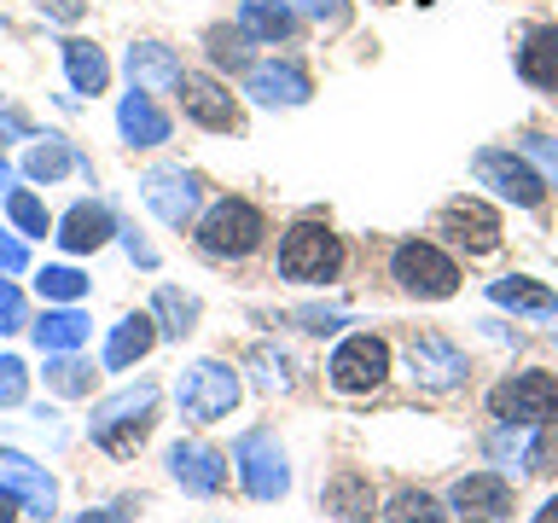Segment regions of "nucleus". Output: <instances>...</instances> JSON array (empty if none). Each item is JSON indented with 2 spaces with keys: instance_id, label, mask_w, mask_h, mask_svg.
<instances>
[{
  "instance_id": "obj_38",
  "label": "nucleus",
  "mask_w": 558,
  "mask_h": 523,
  "mask_svg": "<svg viewBox=\"0 0 558 523\" xmlns=\"http://www.w3.org/2000/svg\"><path fill=\"white\" fill-rule=\"evenodd\" d=\"M296 12L320 17V24H343V17H349V7H343V0H296Z\"/></svg>"
},
{
  "instance_id": "obj_42",
  "label": "nucleus",
  "mask_w": 558,
  "mask_h": 523,
  "mask_svg": "<svg viewBox=\"0 0 558 523\" xmlns=\"http://www.w3.org/2000/svg\"><path fill=\"white\" fill-rule=\"evenodd\" d=\"M76 523H129V506H105V512H82Z\"/></svg>"
},
{
  "instance_id": "obj_14",
  "label": "nucleus",
  "mask_w": 558,
  "mask_h": 523,
  "mask_svg": "<svg viewBox=\"0 0 558 523\" xmlns=\"http://www.w3.org/2000/svg\"><path fill=\"white\" fill-rule=\"evenodd\" d=\"M244 94H251L256 105H303L314 94V82L296 59H268V64L244 70Z\"/></svg>"
},
{
  "instance_id": "obj_36",
  "label": "nucleus",
  "mask_w": 558,
  "mask_h": 523,
  "mask_svg": "<svg viewBox=\"0 0 558 523\" xmlns=\"http://www.w3.org/2000/svg\"><path fill=\"white\" fill-rule=\"evenodd\" d=\"M0 331H24V296L12 279H0Z\"/></svg>"
},
{
  "instance_id": "obj_11",
  "label": "nucleus",
  "mask_w": 558,
  "mask_h": 523,
  "mask_svg": "<svg viewBox=\"0 0 558 523\" xmlns=\"http://www.w3.org/2000/svg\"><path fill=\"white\" fill-rule=\"evenodd\" d=\"M477 181H488L500 198H512L518 209H541V204H547V181H541V169H530L518 151H500V146L477 151Z\"/></svg>"
},
{
  "instance_id": "obj_8",
  "label": "nucleus",
  "mask_w": 558,
  "mask_h": 523,
  "mask_svg": "<svg viewBox=\"0 0 558 523\" xmlns=\"http://www.w3.org/2000/svg\"><path fill=\"white\" fill-rule=\"evenodd\" d=\"M331 390L343 396H366L378 390L384 378H390V343L373 338V331H355V338H343L338 349H331Z\"/></svg>"
},
{
  "instance_id": "obj_19",
  "label": "nucleus",
  "mask_w": 558,
  "mask_h": 523,
  "mask_svg": "<svg viewBox=\"0 0 558 523\" xmlns=\"http://www.w3.org/2000/svg\"><path fill=\"white\" fill-rule=\"evenodd\" d=\"M518 76L530 82V87H541V94H558V24H535V29H523Z\"/></svg>"
},
{
  "instance_id": "obj_17",
  "label": "nucleus",
  "mask_w": 558,
  "mask_h": 523,
  "mask_svg": "<svg viewBox=\"0 0 558 523\" xmlns=\"http://www.w3.org/2000/svg\"><path fill=\"white\" fill-rule=\"evenodd\" d=\"M408 361L425 390H453V384H465V355L453 343H442L436 331H418V338L408 343Z\"/></svg>"
},
{
  "instance_id": "obj_1",
  "label": "nucleus",
  "mask_w": 558,
  "mask_h": 523,
  "mask_svg": "<svg viewBox=\"0 0 558 523\" xmlns=\"http://www.w3.org/2000/svg\"><path fill=\"white\" fill-rule=\"evenodd\" d=\"M151 425H157V384H134V390H117L111 401H99L94 418H87V436L117 460H134Z\"/></svg>"
},
{
  "instance_id": "obj_41",
  "label": "nucleus",
  "mask_w": 558,
  "mask_h": 523,
  "mask_svg": "<svg viewBox=\"0 0 558 523\" xmlns=\"http://www.w3.org/2000/svg\"><path fill=\"white\" fill-rule=\"evenodd\" d=\"M530 151L541 157V163H547V174H558V146H553L547 134H530Z\"/></svg>"
},
{
  "instance_id": "obj_7",
  "label": "nucleus",
  "mask_w": 558,
  "mask_h": 523,
  "mask_svg": "<svg viewBox=\"0 0 558 523\" xmlns=\"http://www.w3.org/2000/svg\"><path fill=\"white\" fill-rule=\"evenodd\" d=\"M233 465H239L244 495H256V500H286L291 495V465H286V448H279L274 430H244L239 448H233Z\"/></svg>"
},
{
  "instance_id": "obj_18",
  "label": "nucleus",
  "mask_w": 558,
  "mask_h": 523,
  "mask_svg": "<svg viewBox=\"0 0 558 523\" xmlns=\"http://www.w3.org/2000/svg\"><path fill=\"white\" fill-rule=\"evenodd\" d=\"M169 471H174V483H181L186 495H221V483H227V460L204 442H174Z\"/></svg>"
},
{
  "instance_id": "obj_35",
  "label": "nucleus",
  "mask_w": 558,
  "mask_h": 523,
  "mask_svg": "<svg viewBox=\"0 0 558 523\" xmlns=\"http://www.w3.org/2000/svg\"><path fill=\"white\" fill-rule=\"evenodd\" d=\"M24 361L17 355H0V408H17V401H24Z\"/></svg>"
},
{
  "instance_id": "obj_23",
  "label": "nucleus",
  "mask_w": 558,
  "mask_h": 523,
  "mask_svg": "<svg viewBox=\"0 0 558 523\" xmlns=\"http://www.w3.org/2000/svg\"><path fill=\"white\" fill-rule=\"evenodd\" d=\"M239 29L251 35V41H291L296 35V12H291V0H244L239 7Z\"/></svg>"
},
{
  "instance_id": "obj_33",
  "label": "nucleus",
  "mask_w": 558,
  "mask_h": 523,
  "mask_svg": "<svg viewBox=\"0 0 558 523\" xmlns=\"http://www.w3.org/2000/svg\"><path fill=\"white\" fill-rule=\"evenodd\" d=\"M35 291H41L47 303H82V296H87V273H76V268H41V273H35Z\"/></svg>"
},
{
  "instance_id": "obj_5",
  "label": "nucleus",
  "mask_w": 558,
  "mask_h": 523,
  "mask_svg": "<svg viewBox=\"0 0 558 523\" xmlns=\"http://www.w3.org/2000/svg\"><path fill=\"white\" fill-rule=\"evenodd\" d=\"M488 413H495L500 425H523V430L553 425L558 418V378L553 373H512L506 384H495Z\"/></svg>"
},
{
  "instance_id": "obj_12",
  "label": "nucleus",
  "mask_w": 558,
  "mask_h": 523,
  "mask_svg": "<svg viewBox=\"0 0 558 523\" xmlns=\"http://www.w3.org/2000/svg\"><path fill=\"white\" fill-rule=\"evenodd\" d=\"M140 198L151 204V216H157V221L186 227L192 216H198L204 181H198V174H186V169H151L146 181H140Z\"/></svg>"
},
{
  "instance_id": "obj_9",
  "label": "nucleus",
  "mask_w": 558,
  "mask_h": 523,
  "mask_svg": "<svg viewBox=\"0 0 558 523\" xmlns=\"http://www.w3.org/2000/svg\"><path fill=\"white\" fill-rule=\"evenodd\" d=\"M174 94H181V111L198 122V129H209V134H239L244 129V105L227 94L216 76H204V70H181Z\"/></svg>"
},
{
  "instance_id": "obj_44",
  "label": "nucleus",
  "mask_w": 558,
  "mask_h": 523,
  "mask_svg": "<svg viewBox=\"0 0 558 523\" xmlns=\"http://www.w3.org/2000/svg\"><path fill=\"white\" fill-rule=\"evenodd\" d=\"M535 523H558V495L547 500V506H541V512H535Z\"/></svg>"
},
{
  "instance_id": "obj_10",
  "label": "nucleus",
  "mask_w": 558,
  "mask_h": 523,
  "mask_svg": "<svg viewBox=\"0 0 558 523\" xmlns=\"http://www.w3.org/2000/svg\"><path fill=\"white\" fill-rule=\"evenodd\" d=\"M436 233H442L448 244H460L465 256L500 251V216L483 198H448L442 209H436Z\"/></svg>"
},
{
  "instance_id": "obj_22",
  "label": "nucleus",
  "mask_w": 558,
  "mask_h": 523,
  "mask_svg": "<svg viewBox=\"0 0 558 523\" xmlns=\"http://www.w3.org/2000/svg\"><path fill=\"white\" fill-rule=\"evenodd\" d=\"M117 129H122L129 146H163V139H169V117L151 105L146 87H134V94L117 105Z\"/></svg>"
},
{
  "instance_id": "obj_13",
  "label": "nucleus",
  "mask_w": 558,
  "mask_h": 523,
  "mask_svg": "<svg viewBox=\"0 0 558 523\" xmlns=\"http://www.w3.org/2000/svg\"><path fill=\"white\" fill-rule=\"evenodd\" d=\"M448 506H453L465 523H500L506 512H512V483H506L500 471H471V477L453 483Z\"/></svg>"
},
{
  "instance_id": "obj_40",
  "label": "nucleus",
  "mask_w": 558,
  "mask_h": 523,
  "mask_svg": "<svg viewBox=\"0 0 558 523\" xmlns=\"http://www.w3.org/2000/svg\"><path fill=\"white\" fill-rule=\"evenodd\" d=\"M41 12L59 17V24H76V17H82V0H41Z\"/></svg>"
},
{
  "instance_id": "obj_2",
  "label": "nucleus",
  "mask_w": 558,
  "mask_h": 523,
  "mask_svg": "<svg viewBox=\"0 0 558 523\" xmlns=\"http://www.w3.org/2000/svg\"><path fill=\"white\" fill-rule=\"evenodd\" d=\"M343 273V239L326 221H296L279 239V279L291 285H331Z\"/></svg>"
},
{
  "instance_id": "obj_25",
  "label": "nucleus",
  "mask_w": 558,
  "mask_h": 523,
  "mask_svg": "<svg viewBox=\"0 0 558 523\" xmlns=\"http://www.w3.org/2000/svg\"><path fill=\"white\" fill-rule=\"evenodd\" d=\"M129 76H134V87L157 94V87L181 82V59H174V47H163V41H140V47H129Z\"/></svg>"
},
{
  "instance_id": "obj_34",
  "label": "nucleus",
  "mask_w": 558,
  "mask_h": 523,
  "mask_svg": "<svg viewBox=\"0 0 558 523\" xmlns=\"http://www.w3.org/2000/svg\"><path fill=\"white\" fill-rule=\"evenodd\" d=\"M244 41H251L244 29H209V59L244 70V64H251V47H244Z\"/></svg>"
},
{
  "instance_id": "obj_30",
  "label": "nucleus",
  "mask_w": 558,
  "mask_h": 523,
  "mask_svg": "<svg viewBox=\"0 0 558 523\" xmlns=\"http://www.w3.org/2000/svg\"><path fill=\"white\" fill-rule=\"evenodd\" d=\"M94 366L87 361H76V355H47V390L52 396H87L94 390Z\"/></svg>"
},
{
  "instance_id": "obj_24",
  "label": "nucleus",
  "mask_w": 558,
  "mask_h": 523,
  "mask_svg": "<svg viewBox=\"0 0 558 523\" xmlns=\"http://www.w3.org/2000/svg\"><path fill=\"white\" fill-rule=\"evenodd\" d=\"M87 314H76V308H47L41 320L29 326V338H35V349L41 355H70V349H82L87 343Z\"/></svg>"
},
{
  "instance_id": "obj_39",
  "label": "nucleus",
  "mask_w": 558,
  "mask_h": 523,
  "mask_svg": "<svg viewBox=\"0 0 558 523\" xmlns=\"http://www.w3.org/2000/svg\"><path fill=\"white\" fill-rule=\"evenodd\" d=\"M24 244H17V239H7V233H0V273H24Z\"/></svg>"
},
{
  "instance_id": "obj_26",
  "label": "nucleus",
  "mask_w": 558,
  "mask_h": 523,
  "mask_svg": "<svg viewBox=\"0 0 558 523\" xmlns=\"http://www.w3.org/2000/svg\"><path fill=\"white\" fill-rule=\"evenodd\" d=\"M488 296H495L500 308H518V314H535V320H553L558 314V296L541 285V279H523V273H506L488 285Z\"/></svg>"
},
{
  "instance_id": "obj_31",
  "label": "nucleus",
  "mask_w": 558,
  "mask_h": 523,
  "mask_svg": "<svg viewBox=\"0 0 558 523\" xmlns=\"http://www.w3.org/2000/svg\"><path fill=\"white\" fill-rule=\"evenodd\" d=\"M384 523H448V512L425 495V488H401L390 500V512H384Z\"/></svg>"
},
{
  "instance_id": "obj_29",
  "label": "nucleus",
  "mask_w": 558,
  "mask_h": 523,
  "mask_svg": "<svg viewBox=\"0 0 558 523\" xmlns=\"http://www.w3.org/2000/svg\"><path fill=\"white\" fill-rule=\"evenodd\" d=\"M64 169H87L76 151H70V139H41V146H29V157H24V174L29 181H59Z\"/></svg>"
},
{
  "instance_id": "obj_20",
  "label": "nucleus",
  "mask_w": 558,
  "mask_h": 523,
  "mask_svg": "<svg viewBox=\"0 0 558 523\" xmlns=\"http://www.w3.org/2000/svg\"><path fill=\"white\" fill-rule=\"evenodd\" d=\"M326 512L343 518V523H373L378 512V495H373V477H361V471H338V477L326 483Z\"/></svg>"
},
{
  "instance_id": "obj_28",
  "label": "nucleus",
  "mask_w": 558,
  "mask_h": 523,
  "mask_svg": "<svg viewBox=\"0 0 558 523\" xmlns=\"http://www.w3.org/2000/svg\"><path fill=\"white\" fill-rule=\"evenodd\" d=\"M151 320H157V331H163V338H186V331L198 326V303H192L186 291L163 285V291L151 296Z\"/></svg>"
},
{
  "instance_id": "obj_21",
  "label": "nucleus",
  "mask_w": 558,
  "mask_h": 523,
  "mask_svg": "<svg viewBox=\"0 0 558 523\" xmlns=\"http://www.w3.org/2000/svg\"><path fill=\"white\" fill-rule=\"evenodd\" d=\"M157 338H163V331H157L151 314H129V320H117V326H111V343H105V366H111V373H122V366L146 361L151 349H157Z\"/></svg>"
},
{
  "instance_id": "obj_37",
  "label": "nucleus",
  "mask_w": 558,
  "mask_h": 523,
  "mask_svg": "<svg viewBox=\"0 0 558 523\" xmlns=\"http://www.w3.org/2000/svg\"><path fill=\"white\" fill-rule=\"evenodd\" d=\"M251 361L262 366V384H268V390H286V384H291L286 355H274V349H251Z\"/></svg>"
},
{
  "instance_id": "obj_45",
  "label": "nucleus",
  "mask_w": 558,
  "mask_h": 523,
  "mask_svg": "<svg viewBox=\"0 0 558 523\" xmlns=\"http://www.w3.org/2000/svg\"><path fill=\"white\" fill-rule=\"evenodd\" d=\"M0 192H12V169H7V157H0Z\"/></svg>"
},
{
  "instance_id": "obj_27",
  "label": "nucleus",
  "mask_w": 558,
  "mask_h": 523,
  "mask_svg": "<svg viewBox=\"0 0 558 523\" xmlns=\"http://www.w3.org/2000/svg\"><path fill=\"white\" fill-rule=\"evenodd\" d=\"M64 70H70V87H76V94H105V82H111L105 52L94 41H82V35H70V41H64Z\"/></svg>"
},
{
  "instance_id": "obj_32",
  "label": "nucleus",
  "mask_w": 558,
  "mask_h": 523,
  "mask_svg": "<svg viewBox=\"0 0 558 523\" xmlns=\"http://www.w3.org/2000/svg\"><path fill=\"white\" fill-rule=\"evenodd\" d=\"M7 216L17 221V233H24V239H47V204L41 198H35V192H24V186H12L7 192Z\"/></svg>"
},
{
  "instance_id": "obj_15",
  "label": "nucleus",
  "mask_w": 558,
  "mask_h": 523,
  "mask_svg": "<svg viewBox=\"0 0 558 523\" xmlns=\"http://www.w3.org/2000/svg\"><path fill=\"white\" fill-rule=\"evenodd\" d=\"M52 239H59L70 256H87V251H99V244L117 239V216L105 204L82 198V204H70L64 216H59V233H52Z\"/></svg>"
},
{
  "instance_id": "obj_4",
  "label": "nucleus",
  "mask_w": 558,
  "mask_h": 523,
  "mask_svg": "<svg viewBox=\"0 0 558 523\" xmlns=\"http://www.w3.org/2000/svg\"><path fill=\"white\" fill-rule=\"evenodd\" d=\"M390 279L418 303H442V296L460 291V268H453L448 251H436L430 239H401L390 251Z\"/></svg>"
},
{
  "instance_id": "obj_6",
  "label": "nucleus",
  "mask_w": 558,
  "mask_h": 523,
  "mask_svg": "<svg viewBox=\"0 0 558 523\" xmlns=\"http://www.w3.org/2000/svg\"><path fill=\"white\" fill-rule=\"evenodd\" d=\"M174 396H181V418H192V425H216V418H227L239 408V373L227 361H198V366L181 373Z\"/></svg>"
},
{
  "instance_id": "obj_43",
  "label": "nucleus",
  "mask_w": 558,
  "mask_h": 523,
  "mask_svg": "<svg viewBox=\"0 0 558 523\" xmlns=\"http://www.w3.org/2000/svg\"><path fill=\"white\" fill-rule=\"evenodd\" d=\"M17 506H24V500H17V495H12V488H7V483H0V523H12V518H17Z\"/></svg>"
},
{
  "instance_id": "obj_3",
  "label": "nucleus",
  "mask_w": 558,
  "mask_h": 523,
  "mask_svg": "<svg viewBox=\"0 0 558 523\" xmlns=\"http://www.w3.org/2000/svg\"><path fill=\"white\" fill-rule=\"evenodd\" d=\"M262 233H268V216L251 204V198H216L198 216V251L216 256V262H239L251 256Z\"/></svg>"
},
{
  "instance_id": "obj_16",
  "label": "nucleus",
  "mask_w": 558,
  "mask_h": 523,
  "mask_svg": "<svg viewBox=\"0 0 558 523\" xmlns=\"http://www.w3.org/2000/svg\"><path fill=\"white\" fill-rule=\"evenodd\" d=\"M0 483H7L35 518H52V506H59V488H52V477L29 460V453H17V448H0Z\"/></svg>"
}]
</instances>
